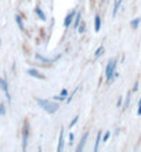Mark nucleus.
<instances>
[{
    "label": "nucleus",
    "instance_id": "1",
    "mask_svg": "<svg viewBox=\"0 0 141 152\" xmlns=\"http://www.w3.org/2000/svg\"><path fill=\"white\" fill-rule=\"evenodd\" d=\"M35 101L37 102V105L40 107L43 111H46L47 113H56L60 108V105L54 102V101H50V100H43V98H35Z\"/></svg>",
    "mask_w": 141,
    "mask_h": 152
},
{
    "label": "nucleus",
    "instance_id": "2",
    "mask_svg": "<svg viewBox=\"0 0 141 152\" xmlns=\"http://www.w3.org/2000/svg\"><path fill=\"white\" fill-rule=\"evenodd\" d=\"M115 69H116V60L115 58H111L108 61V65L105 68V77L108 82H112L113 80V75H115Z\"/></svg>",
    "mask_w": 141,
    "mask_h": 152
},
{
    "label": "nucleus",
    "instance_id": "3",
    "mask_svg": "<svg viewBox=\"0 0 141 152\" xmlns=\"http://www.w3.org/2000/svg\"><path fill=\"white\" fill-rule=\"evenodd\" d=\"M28 140H29V122L25 120L24 126H22V149H26V145H28Z\"/></svg>",
    "mask_w": 141,
    "mask_h": 152
},
{
    "label": "nucleus",
    "instance_id": "4",
    "mask_svg": "<svg viewBox=\"0 0 141 152\" xmlns=\"http://www.w3.org/2000/svg\"><path fill=\"white\" fill-rule=\"evenodd\" d=\"M26 73H28L29 76H32V77H35V79H40V80H45L46 79V76L43 75L42 72H39L37 69L31 68V69H28V71H26Z\"/></svg>",
    "mask_w": 141,
    "mask_h": 152
},
{
    "label": "nucleus",
    "instance_id": "5",
    "mask_svg": "<svg viewBox=\"0 0 141 152\" xmlns=\"http://www.w3.org/2000/svg\"><path fill=\"white\" fill-rule=\"evenodd\" d=\"M89 138V132H86L83 136H82L80 141H79V145L76 147V152H82L83 151V148H85V144H86V140Z\"/></svg>",
    "mask_w": 141,
    "mask_h": 152
},
{
    "label": "nucleus",
    "instance_id": "6",
    "mask_svg": "<svg viewBox=\"0 0 141 152\" xmlns=\"http://www.w3.org/2000/svg\"><path fill=\"white\" fill-rule=\"evenodd\" d=\"M75 15H76V11H71L68 15L65 17V20H64V26L65 28H69V26H71V24H72Z\"/></svg>",
    "mask_w": 141,
    "mask_h": 152
},
{
    "label": "nucleus",
    "instance_id": "7",
    "mask_svg": "<svg viewBox=\"0 0 141 152\" xmlns=\"http://www.w3.org/2000/svg\"><path fill=\"white\" fill-rule=\"evenodd\" d=\"M36 60L42 61V62H48V64H53V62H56V61L58 60V57H57V58H46V57L40 56V54H36Z\"/></svg>",
    "mask_w": 141,
    "mask_h": 152
},
{
    "label": "nucleus",
    "instance_id": "8",
    "mask_svg": "<svg viewBox=\"0 0 141 152\" xmlns=\"http://www.w3.org/2000/svg\"><path fill=\"white\" fill-rule=\"evenodd\" d=\"M94 20H96L94 21V31H96V32H100V29H101V17L97 14Z\"/></svg>",
    "mask_w": 141,
    "mask_h": 152
},
{
    "label": "nucleus",
    "instance_id": "9",
    "mask_svg": "<svg viewBox=\"0 0 141 152\" xmlns=\"http://www.w3.org/2000/svg\"><path fill=\"white\" fill-rule=\"evenodd\" d=\"M15 21H17V25L20 26V29L21 31H25V26H24V21H22V18H21L18 14L15 15Z\"/></svg>",
    "mask_w": 141,
    "mask_h": 152
},
{
    "label": "nucleus",
    "instance_id": "10",
    "mask_svg": "<svg viewBox=\"0 0 141 152\" xmlns=\"http://www.w3.org/2000/svg\"><path fill=\"white\" fill-rule=\"evenodd\" d=\"M62 148H64V130H61V133H60V145H58V152L62 151Z\"/></svg>",
    "mask_w": 141,
    "mask_h": 152
},
{
    "label": "nucleus",
    "instance_id": "11",
    "mask_svg": "<svg viewBox=\"0 0 141 152\" xmlns=\"http://www.w3.org/2000/svg\"><path fill=\"white\" fill-rule=\"evenodd\" d=\"M101 132L98 130V134H97V138H96V145H94V151H98V145H100V142H101Z\"/></svg>",
    "mask_w": 141,
    "mask_h": 152
},
{
    "label": "nucleus",
    "instance_id": "12",
    "mask_svg": "<svg viewBox=\"0 0 141 152\" xmlns=\"http://www.w3.org/2000/svg\"><path fill=\"white\" fill-rule=\"evenodd\" d=\"M35 12H36V14H37V17H39V18H40L42 21H45V20H46L45 12L42 11V10H40V8H39V7H36V8H35Z\"/></svg>",
    "mask_w": 141,
    "mask_h": 152
},
{
    "label": "nucleus",
    "instance_id": "13",
    "mask_svg": "<svg viewBox=\"0 0 141 152\" xmlns=\"http://www.w3.org/2000/svg\"><path fill=\"white\" fill-rule=\"evenodd\" d=\"M80 18H82V14L80 12H77L76 14V17H75V22H73V26L77 29V26L80 25Z\"/></svg>",
    "mask_w": 141,
    "mask_h": 152
},
{
    "label": "nucleus",
    "instance_id": "14",
    "mask_svg": "<svg viewBox=\"0 0 141 152\" xmlns=\"http://www.w3.org/2000/svg\"><path fill=\"white\" fill-rule=\"evenodd\" d=\"M140 22H141V18H136V20H133L132 22H130V26H132L133 29H137Z\"/></svg>",
    "mask_w": 141,
    "mask_h": 152
},
{
    "label": "nucleus",
    "instance_id": "15",
    "mask_svg": "<svg viewBox=\"0 0 141 152\" xmlns=\"http://www.w3.org/2000/svg\"><path fill=\"white\" fill-rule=\"evenodd\" d=\"M85 29H86V25L82 22V24L77 26V32H79V33H85Z\"/></svg>",
    "mask_w": 141,
    "mask_h": 152
},
{
    "label": "nucleus",
    "instance_id": "16",
    "mask_svg": "<svg viewBox=\"0 0 141 152\" xmlns=\"http://www.w3.org/2000/svg\"><path fill=\"white\" fill-rule=\"evenodd\" d=\"M119 3H121V0H115V8H113V15H116L118 10H119Z\"/></svg>",
    "mask_w": 141,
    "mask_h": 152
},
{
    "label": "nucleus",
    "instance_id": "17",
    "mask_svg": "<svg viewBox=\"0 0 141 152\" xmlns=\"http://www.w3.org/2000/svg\"><path fill=\"white\" fill-rule=\"evenodd\" d=\"M4 115H6V105L0 104V116H4Z\"/></svg>",
    "mask_w": 141,
    "mask_h": 152
},
{
    "label": "nucleus",
    "instance_id": "18",
    "mask_svg": "<svg viewBox=\"0 0 141 152\" xmlns=\"http://www.w3.org/2000/svg\"><path fill=\"white\" fill-rule=\"evenodd\" d=\"M102 51H104V47L101 46L100 48H97V51H96V57H100L101 54H102Z\"/></svg>",
    "mask_w": 141,
    "mask_h": 152
},
{
    "label": "nucleus",
    "instance_id": "19",
    "mask_svg": "<svg viewBox=\"0 0 141 152\" xmlns=\"http://www.w3.org/2000/svg\"><path fill=\"white\" fill-rule=\"evenodd\" d=\"M77 119H79V116H75V118H73V120L71 122V124H69V127H73V124L77 122Z\"/></svg>",
    "mask_w": 141,
    "mask_h": 152
},
{
    "label": "nucleus",
    "instance_id": "20",
    "mask_svg": "<svg viewBox=\"0 0 141 152\" xmlns=\"http://www.w3.org/2000/svg\"><path fill=\"white\" fill-rule=\"evenodd\" d=\"M61 96H62V97H68V90H66V88H64V90L61 91Z\"/></svg>",
    "mask_w": 141,
    "mask_h": 152
},
{
    "label": "nucleus",
    "instance_id": "21",
    "mask_svg": "<svg viewBox=\"0 0 141 152\" xmlns=\"http://www.w3.org/2000/svg\"><path fill=\"white\" fill-rule=\"evenodd\" d=\"M109 136H111V134H109V133H107V134L104 136V138H102V141H107L109 138Z\"/></svg>",
    "mask_w": 141,
    "mask_h": 152
},
{
    "label": "nucleus",
    "instance_id": "22",
    "mask_svg": "<svg viewBox=\"0 0 141 152\" xmlns=\"http://www.w3.org/2000/svg\"><path fill=\"white\" fill-rule=\"evenodd\" d=\"M137 113H138V115H141V104L138 105V111H137Z\"/></svg>",
    "mask_w": 141,
    "mask_h": 152
},
{
    "label": "nucleus",
    "instance_id": "23",
    "mask_svg": "<svg viewBox=\"0 0 141 152\" xmlns=\"http://www.w3.org/2000/svg\"><path fill=\"white\" fill-rule=\"evenodd\" d=\"M1 80H3V79H1V77H0V83H1Z\"/></svg>",
    "mask_w": 141,
    "mask_h": 152
},
{
    "label": "nucleus",
    "instance_id": "24",
    "mask_svg": "<svg viewBox=\"0 0 141 152\" xmlns=\"http://www.w3.org/2000/svg\"><path fill=\"white\" fill-rule=\"evenodd\" d=\"M0 46H1V40H0Z\"/></svg>",
    "mask_w": 141,
    "mask_h": 152
},
{
    "label": "nucleus",
    "instance_id": "25",
    "mask_svg": "<svg viewBox=\"0 0 141 152\" xmlns=\"http://www.w3.org/2000/svg\"><path fill=\"white\" fill-rule=\"evenodd\" d=\"M121 1H123V0H121Z\"/></svg>",
    "mask_w": 141,
    "mask_h": 152
},
{
    "label": "nucleus",
    "instance_id": "26",
    "mask_svg": "<svg viewBox=\"0 0 141 152\" xmlns=\"http://www.w3.org/2000/svg\"><path fill=\"white\" fill-rule=\"evenodd\" d=\"M102 1H104V0H102Z\"/></svg>",
    "mask_w": 141,
    "mask_h": 152
}]
</instances>
